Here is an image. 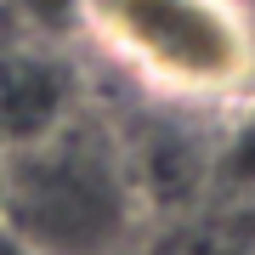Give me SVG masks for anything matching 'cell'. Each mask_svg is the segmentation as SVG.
Returning a JSON list of instances; mask_svg holds the SVG:
<instances>
[{
    "label": "cell",
    "mask_w": 255,
    "mask_h": 255,
    "mask_svg": "<svg viewBox=\"0 0 255 255\" xmlns=\"http://www.w3.org/2000/svg\"><path fill=\"white\" fill-rule=\"evenodd\" d=\"M0 164H6V147H0Z\"/></svg>",
    "instance_id": "cell-5"
},
{
    "label": "cell",
    "mask_w": 255,
    "mask_h": 255,
    "mask_svg": "<svg viewBox=\"0 0 255 255\" xmlns=\"http://www.w3.org/2000/svg\"><path fill=\"white\" fill-rule=\"evenodd\" d=\"M74 114V74L46 51L0 57V147L51 136Z\"/></svg>",
    "instance_id": "cell-3"
},
{
    "label": "cell",
    "mask_w": 255,
    "mask_h": 255,
    "mask_svg": "<svg viewBox=\"0 0 255 255\" xmlns=\"http://www.w3.org/2000/svg\"><path fill=\"white\" fill-rule=\"evenodd\" d=\"M0 227L23 255H125L142 227L130 153L80 114L40 142L6 147Z\"/></svg>",
    "instance_id": "cell-1"
},
{
    "label": "cell",
    "mask_w": 255,
    "mask_h": 255,
    "mask_svg": "<svg viewBox=\"0 0 255 255\" xmlns=\"http://www.w3.org/2000/svg\"><path fill=\"white\" fill-rule=\"evenodd\" d=\"M91 40L170 102H244L255 91V17L244 0H74Z\"/></svg>",
    "instance_id": "cell-2"
},
{
    "label": "cell",
    "mask_w": 255,
    "mask_h": 255,
    "mask_svg": "<svg viewBox=\"0 0 255 255\" xmlns=\"http://www.w3.org/2000/svg\"><path fill=\"white\" fill-rule=\"evenodd\" d=\"M221 182L238 193H255V97H244V114L221 142Z\"/></svg>",
    "instance_id": "cell-4"
}]
</instances>
